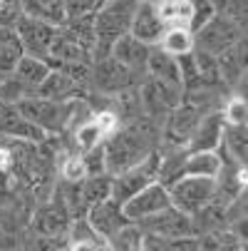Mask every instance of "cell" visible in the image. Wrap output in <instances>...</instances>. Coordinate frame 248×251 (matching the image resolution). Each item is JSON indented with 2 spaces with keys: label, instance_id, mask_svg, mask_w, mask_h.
Returning <instances> with one entry per match:
<instances>
[{
  "label": "cell",
  "instance_id": "cell-21",
  "mask_svg": "<svg viewBox=\"0 0 248 251\" xmlns=\"http://www.w3.org/2000/svg\"><path fill=\"white\" fill-rule=\"evenodd\" d=\"M221 164H224V159H221L219 152H186L176 176H206V179H216L219 172H221Z\"/></svg>",
  "mask_w": 248,
  "mask_h": 251
},
{
  "label": "cell",
  "instance_id": "cell-30",
  "mask_svg": "<svg viewBox=\"0 0 248 251\" xmlns=\"http://www.w3.org/2000/svg\"><path fill=\"white\" fill-rule=\"evenodd\" d=\"M164 27H189V0H161V3H154Z\"/></svg>",
  "mask_w": 248,
  "mask_h": 251
},
{
  "label": "cell",
  "instance_id": "cell-39",
  "mask_svg": "<svg viewBox=\"0 0 248 251\" xmlns=\"http://www.w3.org/2000/svg\"><path fill=\"white\" fill-rule=\"evenodd\" d=\"M0 80H3V75H0Z\"/></svg>",
  "mask_w": 248,
  "mask_h": 251
},
{
  "label": "cell",
  "instance_id": "cell-10",
  "mask_svg": "<svg viewBox=\"0 0 248 251\" xmlns=\"http://www.w3.org/2000/svg\"><path fill=\"white\" fill-rule=\"evenodd\" d=\"M13 27H15V32H18V38H20V45H23L25 55L47 60L50 45H52L55 32H57L55 25H47V23H43V20H35V18L20 15L18 23H15Z\"/></svg>",
  "mask_w": 248,
  "mask_h": 251
},
{
  "label": "cell",
  "instance_id": "cell-8",
  "mask_svg": "<svg viewBox=\"0 0 248 251\" xmlns=\"http://www.w3.org/2000/svg\"><path fill=\"white\" fill-rule=\"evenodd\" d=\"M243 38H246V30H241L228 18H224L221 13H216L201 30L194 32V48L196 50H203L208 55H221L224 50L233 48Z\"/></svg>",
  "mask_w": 248,
  "mask_h": 251
},
{
  "label": "cell",
  "instance_id": "cell-31",
  "mask_svg": "<svg viewBox=\"0 0 248 251\" xmlns=\"http://www.w3.org/2000/svg\"><path fill=\"white\" fill-rule=\"evenodd\" d=\"M224 125H246L248 120V104H246V95L238 92H228L219 107Z\"/></svg>",
  "mask_w": 248,
  "mask_h": 251
},
{
  "label": "cell",
  "instance_id": "cell-23",
  "mask_svg": "<svg viewBox=\"0 0 248 251\" xmlns=\"http://www.w3.org/2000/svg\"><path fill=\"white\" fill-rule=\"evenodd\" d=\"M199 251H246V239L228 226L211 229L196 236Z\"/></svg>",
  "mask_w": 248,
  "mask_h": 251
},
{
  "label": "cell",
  "instance_id": "cell-1",
  "mask_svg": "<svg viewBox=\"0 0 248 251\" xmlns=\"http://www.w3.org/2000/svg\"><path fill=\"white\" fill-rule=\"evenodd\" d=\"M161 139V125L152 122L149 117H136L132 122L119 125V129L104 142V169L107 174H119L141 159L157 152Z\"/></svg>",
  "mask_w": 248,
  "mask_h": 251
},
{
  "label": "cell",
  "instance_id": "cell-18",
  "mask_svg": "<svg viewBox=\"0 0 248 251\" xmlns=\"http://www.w3.org/2000/svg\"><path fill=\"white\" fill-rule=\"evenodd\" d=\"M149 52H152V48L144 45L141 40H136L134 35H129V32L122 35V38L110 48V55H112L119 65H124L127 70H132V73H136V75H144Z\"/></svg>",
  "mask_w": 248,
  "mask_h": 251
},
{
  "label": "cell",
  "instance_id": "cell-28",
  "mask_svg": "<svg viewBox=\"0 0 248 251\" xmlns=\"http://www.w3.org/2000/svg\"><path fill=\"white\" fill-rule=\"evenodd\" d=\"M157 48L169 52V55H174V57L189 55L194 50V32L189 27H166L161 32Z\"/></svg>",
  "mask_w": 248,
  "mask_h": 251
},
{
  "label": "cell",
  "instance_id": "cell-2",
  "mask_svg": "<svg viewBox=\"0 0 248 251\" xmlns=\"http://www.w3.org/2000/svg\"><path fill=\"white\" fill-rule=\"evenodd\" d=\"M139 0H104V3L94 10V35H97V48L94 57L110 55V48L129 32L134 10Z\"/></svg>",
  "mask_w": 248,
  "mask_h": 251
},
{
  "label": "cell",
  "instance_id": "cell-22",
  "mask_svg": "<svg viewBox=\"0 0 248 251\" xmlns=\"http://www.w3.org/2000/svg\"><path fill=\"white\" fill-rule=\"evenodd\" d=\"M144 75H147V77H154V80H159V82L174 85V87H181V77H179V57H174V55L159 50L157 45H154L152 52H149ZM181 92H184V90H181Z\"/></svg>",
  "mask_w": 248,
  "mask_h": 251
},
{
  "label": "cell",
  "instance_id": "cell-19",
  "mask_svg": "<svg viewBox=\"0 0 248 251\" xmlns=\"http://www.w3.org/2000/svg\"><path fill=\"white\" fill-rule=\"evenodd\" d=\"M50 62L47 60H40V57H32V55H23V60L15 65V70L10 73V77L25 90V97L35 95L40 87V82L47 77L50 73Z\"/></svg>",
  "mask_w": 248,
  "mask_h": 251
},
{
  "label": "cell",
  "instance_id": "cell-35",
  "mask_svg": "<svg viewBox=\"0 0 248 251\" xmlns=\"http://www.w3.org/2000/svg\"><path fill=\"white\" fill-rule=\"evenodd\" d=\"M65 3V18H85L94 15L99 8V0H62Z\"/></svg>",
  "mask_w": 248,
  "mask_h": 251
},
{
  "label": "cell",
  "instance_id": "cell-6",
  "mask_svg": "<svg viewBox=\"0 0 248 251\" xmlns=\"http://www.w3.org/2000/svg\"><path fill=\"white\" fill-rule=\"evenodd\" d=\"M139 102H141V112L144 117H149L152 122L161 125L164 117L174 110L176 104L181 102L184 92L181 87H174V85H166V82H159L154 77H147L139 82Z\"/></svg>",
  "mask_w": 248,
  "mask_h": 251
},
{
  "label": "cell",
  "instance_id": "cell-15",
  "mask_svg": "<svg viewBox=\"0 0 248 251\" xmlns=\"http://www.w3.org/2000/svg\"><path fill=\"white\" fill-rule=\"evenodd\" d=\"M35 95L45 97V100H55V102H72V100H85L90 90L80 85L77 80H72L67 73H62L60 67H52Z\"/></svg>",
  "mask_w": 248,
  "mask_h": 251
},
{
  "label": "cell",
  "instance_id": "cell-14",
  "mask_svg": "<svg viewBox=\"0 0 248 251\" xmlns=\"http://www.w3.org/2000/svg\"><path fill=\"white\" fill-rule=\"evenodd\" d=\"M0 137L10 142H32V145L47 139V134L32 122H27L18 107L10 102H0Z\"/></svg>",
  "mask_w": 248,
  "mask_h": 251
},
{
  "label": "cell",
  "instance_id": "cell-11",
  "mask_svg": "<svg viewBox=\"0 0 248 251\" xmlns=\"http://www.w3.org/2000/svg\"><path fill=\"white\" fill-rule=\"evenodd\" d=\"M85 222L90 224V229L99 236V239H110L117 229H122L129 219L124 217V209L117 199L107 197L102 201H94L92 206H87V211L82 214Z\"/></svg>",
  "mask_w": 248,
  "mask_h": 251
},
{
  "label": "cell",
  "instance_id": "cell-29",
  "mask_svg": "<svg viewBox=\"0 0 248 251\" xmlns=\"http://www.w3.org/2000/svg\"><path fill=\"white\" fill-rule=\"evenodd\" d=\"M104 244H107V251H144V231L136 222H127L110 239H104Z\"/></svg>",
  "mask_w": 248,
  "mask_h": 251
},
{
  "label": "cell",
  "instance_id": "cell-12",
  "mask_svg": "<svg viewBox=\"0 0 248 251\" xmlns=\"http://www.w3.org/2000/svg\"><path fill=\"white\" fill-rule=\"evenodd\" d=\"M166 206H171V201H169V192H166V187L161 182H154V184L144 187L141 192H136L134 197H129L122 204L124 217L129 222H141V219L152 217V214H157V211H161Z\"/></svg>",
  "mask_w": 248,
  "mask_h": 251
},
{
  "label": "cell",
  "instance_id": "cell-33",
  "mask_svg": "<svg viewBox=\"0 0 248 251\" xmlns=\"http://www.w3.org/2000/svg\"><path fill=\"white\" fill-rule=\"evenodd\" d=\"M23 251H69V239L67 234H55V236L25 234Z\"/></svg>",
  "mask_w": 248,
  "mask_h": 251
},
{
  "label": "cell",
  "instance_id": "cell-36",
  "mask_svg": "<svg viewBox=\"0 0 248 251\" xmlns=\"http://www.w3.org/2000/svg\"><path fill=\"white\" fill-rule=\"evenodd\" d=\"M23 15V0H0V27H13Z\"/></svg>",
  "mask_w": 248,
  "mask_h": 251
},
{
  "label": "cell",
  "instance_id": "cell-26",
  "mask_svg": "<svg viewBox=\"0 0 248 251\" xmlns=\"http://www.w3.org/2000/svg\"><path fill=\"white\" fill-rule=\"evenodd\" d=\"M25 50L20 45V38L15 27H0V75H10L15 65L23 60Z\"/></svg>",
  "mask_w": 248,
  "mask_h": 251
},
{
  "label": "cell",
  "instance_id": "cell-32",
  "mask_svg": "<svg viewBox=\"0 0 248 251\" xmlns=\"http://www.w3.org/2000/svg\"><path fill=\"white\" fill-rule=\"evenodd\" d=\"M221 3H224V0H189V8H191L189 30H191V32L201 30L211 18L221 10Z\"/></svg>",
  "mask_w": 248,
  "mask_h": 251
},
{
  "label": "cell",
  "instance_id": "cell-37",
  "mask_svg": "<svg viewBox=\"0 0 248 251\" xmlns=\"http://www.w3.org/2000/svg\"><path fill=\"white\" fill-rule=\"evenodd\" d=\"M149 3H161V0H149Z\"/></svg>",
  "mask_w": 248,
  "mask_h": 251
},
{
  "label": "cell",
  "instance_id": "cell-9",
  "mask_svg": "<svg viewBox=\"0 0 248 251\" xmlns=\"http://www.w3.org/2000/svg\"><path fill=\"white\" fill-rule=\"evenodd\" d=\"M139 229L144 234H152V236H161V239H186V236H196L194 231V222L189 214L174 209V206H166L152 217L136 222Z\"/></svg>",
  "mask_w": 248,
  "mask_h": 251
},
{
  "label": "cell",
  "instance_id": "cell-24",
  "mask_svg": "<svg viewBox=\"0 0 248 251\" xmlns=\"http://www.w3.org/2000/svg\"><path fill=\"white\" fill-rule=\"evenodd\" d=\"M60 30L72 38L77 45H82L87 52L94 55V48H97V35H94V18L92 15H85V18H65V23L60 25Z\"/></svg>",
  "mask_w": 248,
  "mask_h": 251
},
{
  "label": "cell",
  "instance_id": "cell-3",
  "mask_svg": "<svg viewBox=\"0 0 248 251\" xmlns=\"http://www.w3.org/2000/svg\"><path fill=\"white\" fill-rule=\"evenodd\" d=\"M144 80V75H136L124 65H119L112 55H99L92 57L90 67V92L102 95V97H114L124 90L139 87V82Z\"/></svg>",
  "mask_w": 248,
  "mask_h": 251
},
{
  "label": "cell",
  "instance_id": "cell-17",
  "mask_svg": "<svg viewBox=\"0 0 248 251\" xmlns=\"http://www.w3.org/2000/svg\"><path fill=\"white\" fill-rule=\"evenodd\" d=\"M164 30L166 27H164L154 3H149V0H139V5L134 10V18H132V25H129V35H134V38L141 40L144 45L154 48L159 43Z\"/></svg>",
  "mask_w": 248,
  "mask_h": 251
},
{
  "label": "cell",
  "instance_id": "cell-5",
  "mask_svg": "<svg viewBox=\"0 0 248 251\" xmlns=\"http://www.w3.org/2000/svg\"><path fill=\"white\" fill-rule=\"evenodd\" d=\"M164 187L169 192L171 206L189 214V217H194L216 197V179L206 176H176Z\"/></svg>",
  "mask_w": 248,
  "mask_h": 251
},
{
  "label": "cell",
  "instance_id": "cell-13",
  "mask_svg": "<svg viewBox=\"0 0 248 251\" xmlns=\"http://www.w3.org/2000/svg\"><path fill=\"white\" fill-rule=\"evenodd\" d=\"M216 62H219L221 85L228 92L246 95V38L233 48L224 50L221 55H216Z\"/></svg>",
  "mask_w": 248,
  "mask_h": 251
},
{
  "label": "cell",
  "instance_id": "cell-16",
  "mask_svg": "<svg viewBox=\"0 0 248 251\" xmlns=\"http://www.w3.org/2000/svg\"><path fill=\"white\" fill-rule=\"evenodd\" d=\"M221 137H224V120H221V112L214 110V112H206L199 125L194 127L191 137L186 139L184 150L186 152H216L221 147Z\"/></svg>",
  "mask_w": 248,
  "mask_h": 251
},
{
  "label": "cell",
  "instance_id": "cell-34",
  "mask_svg": "<svg viewBox=\"0 0 248 251\" xmlns=\"http://www.w3.org/2000/svg\"><path fill=\"white\" fill-rule=\"evenodd\" d=\"M219 13L228 18L233 25H238L241 30H246V0H224Z\"/></svg>",
  "mask_w": 248,
  "mask_h": 251
},
{
  "label": "cell",
  "instance_id": "cell-27",
  "mask_svg": "<svg viewBox=\"0 0 248 251\" xmlns=\"http://www.w3.org/2000/svg\"><path fill=\"white\" fill-rule=\"evenodd\" d=\"M112 197V174L102 172V174H87L80 182V199L82 206L87 211V206H92L94 201H102Z\"/></svg>",
  "mask_w": 248,
  "mask_h": 251
},
{
  "label": "cell",
  "instance_id": "cell-4",
  "mask_svg": "<svg viewBox=\"0 0 248 251\" xmlns=\"http://www.w3.org/2000/svg\"><path fill=\"white\" fill-rule=\"evenodd\" d=\"M69 224H72V214H69L62 194L55 189L32 206L30 217H27V234H38V236H55V234H67Z\"/></svg>",
  "mask_w": 248,
  "mask_h": 251
},
{
  "label": "cell",
  "instance_id": "cell-20",
  "mask_svg": "<svg viewBox=\"0 0 248 251\" xmlns=\"http://www.w3.org/2000/svg\"><path fill=\"white\" fill-rule=\"evenodd\" d=\"M92 52H87L82 45H77L72 38L57 27L55 32V40L50 45V52H47V62L50 67H62V65H77V62H92Z\"/></svg>",
  "mask_w": 248,
  "mask_h": 251
},
{
  "label": "cell",
  "instance_id": "cell-38",
  "mask_svg": "<svg viewBox=\"0 0 248 251\" xmlns=\"http://www.w3.org/2000/svg\"><path fill=\"white\" fill-rule=\"evenodd\" d=\"M102 3H104V0H99V5H102Z\"/></svg>",
  "mask_w": 248,
  "mask_h": 251
},
{
  "label": "cell",
  "instance_id": "cell-7",
  "mask_svg": "<svg viewBox=\"0 0 248 251\" xmlns=\"http://www.w3.org/2000/svg\"><path fill=\"white\" fill-rule=\"evenodd\" d=\"M154 182H159V147L147 159H141L139 164L112 176V199L124 204L129 197H134L136 192H141Z\"/></svg>",
  "mask_w": 248,
  "mask_h": 251
},
{
  "label": "cell",
  "instance_id": "cell-25",
  "mask_svg": "<svg viewBox=\"0 0 248 251\" xmlns=\"http://www.w3.org/2000/svg\"><path fill=\"white\" fill-rule=\"evenodd\" d=\"M23 15L60 27L65 23V3L62 0H23Z\"/></svg>",
  "mask_w": 248,
  "mask_h": 251
}]
</instances>
